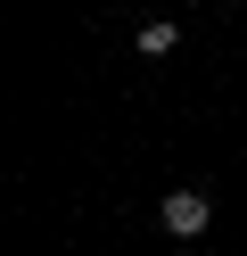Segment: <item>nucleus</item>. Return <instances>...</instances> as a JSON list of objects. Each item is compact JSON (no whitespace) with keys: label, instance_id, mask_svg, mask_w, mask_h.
<instances>
[{"label":"nucleus","instance_id":"f03ea898","mask_svg":"<svg viewBox=\"0 0 247 256\" xmlns=\"http://www.w3.org/2000/svg\"><path fill=\"white\" fill-rule=\"evenodd\" d=\"M173 50H181V25L173 17H148L140 25V58H173Z\"/></svg>","mask_w":247,"mask_h":256},{"label":"nucleus","instance_id":"f257e3e1","mask_svg":"<svg viewBox=\"0 0 247 256\" xmlns=\"http://www.w3.org/2000/svg\"><path fill=\"white\" fill-rule=\"evenodd\" d=\"M157 215H165V232H173V240H198V232L214 223V206H206V190H173Z\"/></svg>","mask_w":247,"mask_h":256},{"label":"nucleus","instance_id":"7ed1b4c3","mask_svg":"<svg viewBox=\"0 0 247 256\" xmlns=\"http://www.w3.org/2000/svg\"><path fill=\"white\" fill-rule=\"evenodd\" d=\"M173 256H198V248H190V240H173Z\"/></svg>","mask_w":247,"mask_h":256}]
</instances>
